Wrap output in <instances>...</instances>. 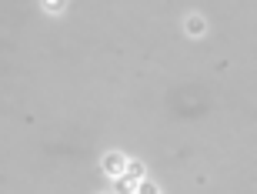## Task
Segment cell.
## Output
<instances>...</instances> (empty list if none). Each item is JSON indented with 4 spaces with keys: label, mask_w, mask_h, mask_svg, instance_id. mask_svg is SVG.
Listing matches in <instances>:
<instances>
[{
    "label": "cell",
    "mask_w": 257,
    "mask_h": 194,
    "mask_svg": "<svg viewBox=\"0 0 257 194\" xmlns=\"http://www.w3.org/2000/svg\"><path fill=\"white\" fill-rule=\"evenodd\" d=\"M40 7H44V14H50V17H64L67 4H64V0H44Z\"/></svg>",
    "instance_id": "cell-4"
},
{
    "label": "cell",
    "mask_w": 257,
    "mask_h": 194,
    "mask_svg": "<svg viewBox=\"0 0 257 194\" xmlns=\"http://www.w3.org/2000/svg\"><path fill=\"white\" fill-rule=\"evenodd\" d=\"M124 177H131L134 184H137V181H144V177H147V164H144V161H131V157H127V171H124Z\"/></svg>",
    "instance_id": "cell-3"
},
{
    "label": "cell",
    "mask_w": 257,
    "mask_h": 194,
    "mask_svg": "<svg viewBox=\"0 0 257 194\" xmlns=\"http://www.w3.org/2000/svg\"><path fill=\"white\" fill-rule=\"evenodd\" d=\"M100 167H104V174L110 177V181H117V177H124V171H127V154L107 151V154L100 157Z\"/></svg>",
    "instance_id": "cell-1"
},
{
    "label": "cell",
    "mask_w": 257,
    "mask_h": 194,
    "mask_svg": "<svg viewBox=\"0 0 257 194\" xmlns=\"http://www.w3.org/2000/svg\"><path fill=\"white\" fill-rule=\"evenodd\" d=\"M184 34L194 37V40H200L204 34H207V20L200 17V14H187V17H184Z\"/></svg>",
    "instance_id": "cell-2"
},
{
    "label": "cell",
    "mask_w": 257,
    "mask_h": 194,
    "mask_svg": "<svg viewBox=\"0 0 257 194\" xmlns=\"http://www.w3.org/2000/svg\"><path fill=\"white\" fill-rule=\"evenodd\" d=\"M117 191L120 194H134V181L131 177H117Z\"/></svg>",
    "instance_id": "cell-6"
},
{
    "label": "cell",
    "mask_w": 257,
    "mask_h": 194,
    "mask_svg": "<svg viewBox=\"0 0 257 194\" xmlns=\"http://www.w3.org/2000/svg\"><path fill=\"white\" fill-rule=\"evenodd\" d=\"M134 194H161V187L154 184L151 177H144V181H137V184H134Z\"/></svg>",
    "instance_id": "cell-5"
}]
</instances>
